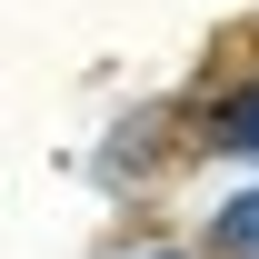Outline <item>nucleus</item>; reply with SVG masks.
<instances>
[{"mask_svg": "<svg viewBox=\"0 0 259 259\" xmlns=\"http://www.w3.org/2000/svg\"><path fill=\"white\" fill-rule=\"evenodd\" d=\"M220 249L259 259V190H249V199H229V209H220Z\"/></svg>", "mask_w": 259, "mask_h": 259, "instance_id": "obj_1", "label": "nucleus"}, {"mask_svg": "<svg viewBox=\"0 0 259 259\" xmlns=\"http://www.w3.org/2000/svg\"><path fill=\"white\" fill-rule=\"evenodd\" d=\"M220 140H229V150H249V160H259V90H239V100H229V110H220Z\"/></svg>", "mask_w": 259, "mask_h": 259, "instance_id": "obj_2", "label": "nucleus"}, {"mask_svg": "<svg viewBox=\"0 0 259 259\" xmlns=\"http://www.w3.org/2000/svg\"><path fill=\"white\" fill-rule=\"evenodd\" d=\"M130 259H180V249H130Z\"/></svg>", "mask_w": 259, "mask_h": 259, "instance_id": "obj_3", "label": "nucleus"}]
</instances>
